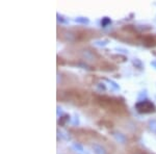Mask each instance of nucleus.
I'll return each instance as SVG.
<instances>
[{"label": "nucleus", "instance_id": "nucleus-1", "mask_svg": "<svg viewBox=\"0 0 156 154\" xmlns=\"http://www.w3.org/2000/svg\"><path fill=\"white\" fill-rule=\"evenodd\" d=\"M93 101L97 106L102 108L105 112L112 113V115L120 116V117L128 116L127 106L119 98L109 97V96L105 95H94L93 96Z\"/></svg>", "mask_w": 156, "mask_h": 154}, {"label": "nucleus", "instance_id": "nucleus-2", "mask_svg": "<svg viewBox=\"0 0 156 154\" xmlns=\"http://www.w3.org/2000/svg\"><path fill=\"white\" fill-rule=\"evenodd\" d=\"M58 100L73 103L77 106H84L90 103V95L81 89H69L58 93Z\"/></svg>", "mask_w": 156, "mask_h": 154}, {"label": "nucleus", "instance_id": "nucleus-3", "mask_svg": "<svg viewBox=\"0 0 156 154\" xmlns=\"http://www.w3.org/2000/svg\"><path fill=\"white\" fill-rule=\"evenodd\" d=\"M135 108L140 113H152L156 112V106L150 100H143L135 104Z\"/></svg>", "mask_w": 156, "mask_h": 154}, {"label": "nucleus", "instance_id": "nucleus-4", "mask_svg": "<svg viewBox=\"0 0 156 154\" xmlns=\"http://www.w3.org/2000/svg\"><path fill=\"white\" fill-rule=\"evenodd\" d=\"M143 44L148 47L156 46V36H152V34H146V36L142 37Z\"/></svg>", "mask_w": 156, "mask_h": 154}]
</instances>
